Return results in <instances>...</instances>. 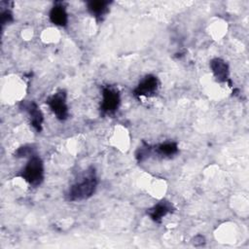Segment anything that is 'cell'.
<instances>
[{"label":"cell","mask_w":249,"mask_h":249,"mask_svg":"<svg viewBox=\"0 0 249 249\" xmlns=\"http://www.w3.org/2000/svg\"><path fill=\"white\" fill-rule=\"evenodd\" d=\"M97 177L93 167L87 169L69 188L65 196L69 201H80L90 197L97 187Z\"/></svg>","instance_id":"cell-1"},{"label":"cell","mask_w":249,"mask_h":249,"mask_svg":"<svg viewBox=\"0 0 249 249\" xmlns=\"http://www.w3.org/2000/svg\"><path fill=\"white\" fill-rule=\"evenodd\" d=\"M19 176L32 187L39 186L44 180V164L42 160L33 155L27 161Z\"/></svg>","instance_id":"cell-2"},{"label":"cell","mask_w":249,"mask_h":249,"mask_svg":"<svg viewBox=\"0 0 249 249\" xmlns=\"http://www.w3.org/2000/svg\"><path fill=\"white\" fill-rule=\"evenodd\" d=\"M47 104L55 115V117L64 121L68 117V107L66 103V93L64 90H58L47 99Z\"/></svg>","instance_id":"cell-3"},{"label":"cell","mask_w":249,"mask_h":249,"mask_svg":"<svg viewBox=\"0 0 249 249\" xmlns=\"http://www.w3.org/2000/svg\"><path fill=\"white\" fill-rule=\"evenodd\" d=\"M121 98L117 89L111 87H105L102 89V101L100 110L103 114H114L120 105Z\"/></svg>","instance_id":"cell-4"},{"label":"cell","mask_w":249,"mask_h":249,"mask_svg":"<svg viewBox=\"0 0 249 249\" xmlns=\"http://www.w3.org/2000/svg\"><path fill=\"white\" fill-rule=\"evenodd\" d=\"M159 88V80L154 75H147L134 89L133 94L136 97L154 95Z\"/></svg>","instance_id":"cell-5"},{"label":"cell","mask_w":249,"mask_h":249,"mask_svg":"<svg viewBox=\"0 0 249 249\" xmlns=\"http://www.w3.org/2000/svg\"><path fill=\"white\" fill-rule=\"evenodd\" d=\"M174 207L171 202L168 200H160L157 204H155L153 207L147 210V214L149 217L156 223H160L161 219L166 216L167 214L173 212Z\"/></svg>","instance_id":"cell-6"},{"label":"cell","mask_w":249,"mask_h":249,"mask_svg":"<svg viewBox=\"0 0 249 249\" xmlns=\"http://www.w3.org/2000/svg\"><path fill=\"white\" fill-rule=\"evenodd\" d=\"M210 68L213 72L216 81L225 83L229 80V66L225 60L220 57H215L210 61Z\"/></svg>","instance_id":"cell-7"},{"label":"cell","mask_w":249,"mask_h":249,"mask_svg":"<svg viewBox=\"0 0 249 249\" xmlns=\"http://www.w3.org/2000/svg\"><path fill=\"white\" fill-rule=\"evenodd\" d=\"M23 109L28 113L30 117V124L33 126V128L40 132L42 129V124H43V114L39 110L37 104L35 102H28L23 104Z\"/></svg>","instance_id":"cell-8"},{"label":"cell","mask_w":249,"mask_h":249,"mask_svg":"<svg viewBox=\"0 0 249 249\" xmlns=\"http://www.w3.org/2000/svg\"><path fill=\"white\" fill-rule=\"evenodd\" d=\"M50 20L57 26H66L68 15L65 7L61 3H56L50 12Z\"/></svg>","instance_id":"cell-9"},{"label":"cell","mask_w":249,"mask_h":249,"mask_svg":"<svg viewBox=\"0 0 249 249\" xmlns=\"http://www.w3.org/2000/svg\"><path fill=\"white\" fill-rule=\"evenodd\" d=\"M109 1H89L88 3V11L90 13L92 17H94L97 20H102L105 15L109 10Z\"/></svg>","instance_id":"cell-10"},{"label":"cell","mask_w":249,"mask_h":249,"mask_svg":"<svg viewBox=\"0 0 249 249\" xmlns=\"http://www.w3.org/2000/svg\"><path fill=\"white\" fill-rule=\"evenodd\" d=\"M178 152V146L175 142L161 143L157 147V153L162 157H171Z\"/></svg>","instance_id":"cell-11"},{"label":"cell","mask_w":249,"mask_h":249,"mask_svg":"<svg viewBox=\"0 0 249 249\" xmlns=\"http://www.w3.org/2000/svg\"><path fill=\"white\" fill-rule=\"evenodd\" d=\"M27 155L33 156V152H32V148L30 146H23L20 147L17 153H16V157H26Z\"/></svg>","instance_id":"cell-12"},{"label":"cell","mask_w":249,"mask_h":249,"mask_svg":"<svg viewBox=\"0 0 249 249\" xmlns=\"http://www.w3.org/2000/svg\"><path fill=\"white\" fill-rule=\"evenodd\" d=\"M1 18H2V24H6V23H9L13 20V16H12V13L9 11V10H6L4 12H2V16H1Z\"/></svg>","instance_id":"cell-13"}]
</instances>
